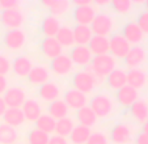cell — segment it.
I'll list each match as a JSON object with an SVG mask.
<instances>
[{
	"label": "cell",
	"instance_id": "cell-33",
	"mask_svg": "<svg viewBox=\"0 0 148 144\" xmlns=\"http://www.w3.org/2000/svg\"><path fill=\"white\" fill-rule=\"evenodd\" d=\"M90 134H92L90 128L77 125V126H75V128L72 130V132L68 136V139H70V141L72 144H87Z\"/></svg>",
	"mask_w": 148,
	"mask_h": 144
},
{
	"label": "cell",
	"instance_id": "cell-16",
	"mask_svg": "<svg viewBox=\"0 0 148 144\" xmlns=\"http://www.w3.org/2000/svg\"><path fill=\"white\" fill-rule=\"evenodd\" d=\"M29 84L33 86H41L43 84H46L47 81L51 80V72L50 68L45 64H34L33 69L30 71L28 79Z\"/></svg>",
	"mask_w": 148,
	"mask_h": 144
},
{
	"label": "cell",
	"instance_id": "cell-19",
	"mask_svg": "<svg viewBox=\"0 0 148 144\" xmlns=\"http://www.w3.org/2000/svg\"><path fill=\"white\" fill-rule=\"evenodd\" d=\"M39 51L43 58L51 62L63 54V47L59 45L55 38H43L39 43Z\"/></svg>",
	"mask_w": 148,
	"mask_h": 144
},
{
	"label": "cell",
	"instance_id": "cell-6",
	"mask_svg": "<svg viewBox=\"0 0 148 144\" xmlns=\"http://www.w3.org/2000/svg\"><path fill=\"white\" fill-rule=\"evenodd\" d=\"M28 42V36H26L24 29H16V30H7L3 36V45L8 51L12 53H18L24 50Z\"/></svg>",
	"mask_w": 148,
	"mask_h": 144
},
{
	"label": "cell",
	"instance_id": "cell-46",
	"mask_svg": "<svg viewBox=\"0 0 148 144\" xmlns=\"http://www.w3.org/2000/svg\"><path fill=\"white\" fill-rule=\"evenodd\" d=\"M89 4H92V1H90V0H73L72 3H71V5H73V7H83V5H89Z\"/></svg>",
	"mask_w": 148,
	"mask_h": 144
},
{
	"label": "cell",
	"instance_id": "cell-15",
	"mask_svg": "<svg viewBox=\"0 0 148 144\" xmlns=\"http://www.w3.org/2000/svg\"><path fill=\"white\" fill-rule=\"evenodd\" d=\"M121 34L131 46H139L144 39V34L142 33L135 20H130L126 22L121 29Z\"/></svg>",
	"mask_w": 148,
	"mask_h": 144
},
{
	"label": "cell",
	"instance_id": "cell-24",
	"mask_svg": "<svg viewBox=\"0 0 148 144\" xmlns=\"http://www.w3.org/2000/svg\"><path fill=\"white\" fill-rule=\"evenodd\" d=\"M60 26L62 22L58 17L47 14V16L43 17V20L41 22V32L45 36V38H55Z\"/></svg>",
	"mask_w": 148,
	"mask_h": 144
},
{
	"label": "cell",
	"instance_id": "cell-21",
	"mask_svg": "<svg viewBox=\"0 0 148 144\" xmlns=\"http://www.w3.org/2000/svg\"><path fill=\"white\" fill-rule=\"evenodd\" d=\"M105 81H106V85L110 91H113V92L119 91L121 88L127 85V71H126L125 68L117 67V68L105 79Z\"/></svg>",
	"mask_w": 148,
	"mask_h": 144
},
{
	"label": "cell",
	"instance_id": "cell-31",
	"mask_svg": "<svg viewBox=\"0 0 148 144\" xmlns=\"http://www.w3.org/2000/svg\"><path fill=\"white\" fill-rule=\"evenodd\" d=\"M55 39L59 42L63 50L64 49H72L75 46V38H73V30L70 25H62L59 32L56 33Z\"/></svg>",
	"mask_w": 148,
	"mask_h": 144
},
{
	"label": "cell",
	"instance_id": "cell-32",
	"mask_svg": "<svg viewBox=\"0 0 148 144\" xmlns=\"http://www.w3.org/2000/svg\"><path fill=\"white\" fill-rule=\"evenodd\" d=\"M68 111H70V109H68V106L66 105V102L62 98L49 104L47 106V114L51 118L55 119V121H59L62 118L68 117Z\"/></svg>",
	"mask_w": 148,
	"mask_h": 144
},
{
	"label": "cell",
	"instance_id": "cell-50",
	"mask_svg": "<svg viewBox=\"0 0 148 144\" xmlns=\"http://www.w3.org/2000/svg\"><path fill=\"white\" fill-rule=\"evenodd\" d=\"M144 7H145L144 11H147V12H148V0H145V1H144Z\"/></svg>",
	"mask_w": 148,
	"mask_h": 144
},
{
	"label": "cell",
	"instance_id": "cell-42",
	"mask_svg": "<svg viewBox=\"0 0 148 144\" xmlns=\"http://www.w3.org/2000/svg\"><path fill=\"white\" fill-rule=\"evenodd\" d=\"M0 5H1V11L21 8V3L18 0H0Z\"/></svg>",
	"mask_w": 148,
	"mask_h": 144
},
{
	"label": "cell",
	"instance_id": "cell-10",
	"mask_svg": "<svg viewBox=\"0 0 148 144\" xmlns=\"http://www.w3.org/2000/svg\"><path fill=\"white\" fill-rule=\"evenodd\" d=\"M3 100L5 102L7 108H14L21 109L25 101L28 100V94L26 89L23 88L21 85H12L8 86L5 93L3 94Z\"/></svg>",
	"mask_w": 148,
	"mask_h": 144
},
{
	"label": "cell",
	"instance_id": "cell-36",
	"mask_svg": "<svg viewBox=\"0 0 148 144\" xmlns=\"http://www.w3.org/2000/svg\"><path fill=\"white\" fill-rule=\"evenodd\" d=\"M18 132L16 128L0 123V144H16Z\"/></svg>",
	"mask_w": 148,
	"mask_h": 144
},
{
	"label": "cell",
	"instance_id": "cell-22",
	"mask_svg": "<svg viewBox=\"0 0 148 144\" xmlns=\"http://www.w3.org/2000/svg\"><path fill=\"white\" fill-rule=\"evenodd\" d=\"M148 84L147 72L143 68H132L127 71V85L140 91Z\"/></svg>",
	"mask_w": 148,
	"mask_h": 144
},
{
	"label": "cell",
	"instance_id": "cell-51",
	"mask_svg": "<svg viewBox=\"0 0 148 144\" xmlns=\"http://www.w3.org/2000/svg\"><path fill=\"white\" fill-rule=\"evenodd\" d=\"M0 13H1V5H0Z\"/></svg>",
	"mask_w": 148,
	"mask_h": 144
},
{
	"label": "cell",
	"instance_id": "cell-28",
	"mask_svg": "<svg viewBox=\"0 0 148 144\" xmlns=\"http://www.w3.org/2000/svg\"><path fill=\"white\" fill-rule=\"evenodd\" d=\"M130 115L132 117L135 122L145 123L148 121V102L145 100H138L134 105L130 108Z\"/></svg>",
	"mask_w": 148,
	"mask_h": 144
},
{
	"label": "cell",
	"instance_id": "cell-2",
	"mask_svg": "<svg viewBox=\"0 0 148 144\" xmlns=\"http://www.w3.org/2000/svg\"><path fill=\"white\" fill-rule=\"evenodd\" d=\"M101 84L102 83L93 75L89 67L75 72L72 76V88L84 94H87V96L92 93L96 89V86H100Z\"/></svg>",
	"mask_w": 148,
	"mask_h": 144
},
{
	"label": "cell",
	"instance_id": "cell-27",
	"mask_svg": "<svg viewBox=\"0 0 148 144\" xmlns=\"http://www.w3.org/2000/svg\"><path fill=\"white\" fill-rule=\"evenodd\" d=\"M88 47H89L90 53L93 54V56L109 54V37L93 36V38L88 43Z\"/></svg>",
	"mask_w": 148,
	"mask_h": 144
},
{
	"label": "cell",
	"instance_id": "cell-44",
	"mask_svg": "<svg viewBox=\"0 0 148 144\" xmlns=\"http://www.w3.org/2000/svg\"><path fill=\"white\" fill-rule=\"evenodd\" d=\"M7 89H8V80L5 76H0V97H3Z\"/></svg>",
	"mask_w": 148,
	"mask_h": 144
},
{
	"label": "cell",
	"instance_id": "cell-49",
	"mask_svg": "<svg viewBox=\"0 0 148 144\" xmlns=\"http://www.w3.org/2000/svg\"><path fill=\"white\" fill-rule=\"evenodd\" d=\"M142 132H144V134H147L148 135V121L145 123H143V131Z\"/></svg>",
	"mask_w": 148,
	"mask_h": 144
},
{
	"label": "cell",
	"instance_id": "cell-45",
	"mask_svg": "<svg viewBox=\"0 0 148 144\" xmlns=\"http://www.w3.org/2000/svg\"><path fill=\"white\" fill-rule=\"evenodd\" d=\"M135 144H148V135L144 132H140L135 138Z\"/></svg>",
	"mask_w": 148,
	"mask_h": 144
},
{
	"label": "cell",
	"instance_id": "cell-35",
	"mask_svg": "<svg viewBox=\"0 0 148 144\" xmlns=\"http://www.w3.org/2000/svg\"><path fill=\"white\" fill-rule=\"evenodd\" d=\"M34 125H36V128H38L39 131L50 135V134L55 132L56 121L54 118H51L49 114H42V115L37 119V122L34 123Z\"/></svg>",
	"mask_w": 148,
	"mask_h": 144
},
{
	"label": "cell",
	"instance_id": "cell-12",
	"mask_svg": "<svg viewBox=\"0 0 148 144\" xmlns=\"http://www.w3.org/2000/svg\"><path fill=\"white\" fill-rule=\"evenodd\" d=\"M68 56L71 58L72 63L75 66L80 67V68H87L89 67L90 62L93 59V54L90 53L88 46H79L75 45L72 49H70V54Z\"/></svg>",
	"mask_w": 148,
	"mask_h": 144
},
{
	"label": "cell",
	"instance_id": "cell-5",
	"mask_svg": "<svg viewBox=\"0 0 148 144\" xmlns=\"http://www.w3.org/2000/svg\"><path fill=\"white\" fill-rule=\"evenodd\" d=\"M0 22L7 30H16L23 29L26 22V14L21 8L7 9L0 13Z\"/></svg>",
	"mask_w": 148,
	"mask_h": 144
},
{
	"label": "cell",
	"instance_id": "cell-34",
	"mask_svg": "<svg viewBox=\"0 0 148 144\" xmlns=\"http://www.w3.org/2000/svg\"><path fill=\"white\" fill-rule=\"evenodd\" d=\"M75 128V122L73 119L70 117H66V118H62L59 121H56L55 125V135L58 136H63V138H68L72 132V130Z\"/></svg>",
	"mask_w": 148,
	"mask_h": 144
},
{
	"label": "cell",
	"instance_id": "cell-47",
	"mask_svg": "<svg viewBox=\"0 0 148 144\" xmlns=\"http://www.w3.org/2000/svg\"><path fill=\"white\" fill-rule=\"evenodd\" d=\"M7 105H5V102H4V100H3V97H0V118H3V115H4V113H5V110H7Z\"/></svg>",
	"mask_w": 148,
	"mask_h": 144
},
{
	"label": "cell",
	"instance_id": "cell-20",
	"mask_svg": "<svg viewBox=\"0 0 148 144\" xmlns=\"http://www.w3.org/2000/svg\"><path fill=\"white\" fill-rule=\"evenodd\" d=\"M147 60V51L143 46H131L127 56L125 58V64L129 69L140 68Z\"/></svg>",
	"mask_w": 148,
	"mask_h": 144
},
{
	"label": "cell",
	"instance_id": "cell-39",
	"mask_svg": "<svg viewBox=\"0 0 148 144\" xmlns=\"http://www.w3.org/2000/svg\"><path fill=\"white\" fill-rule=\"evenodd\" d=\"M12 71V60L5 54H0V76H5Z\"/></svg>",
	"mask_w": 148,
	"mask_h": 144
},
{
	"label": "cell",
	"instance_id": "cell-40",
	"mask_svg": "<svg viewBox=\"0 0 148 144\" xmlns=\"http://www.w3.org/2000/svg\"><path fill=\"white\" fill-rule=\"evenodd\" d=\"M136 24L140 28L142 33L144 36H148V12L147 11H142L136 17Z\"/></svg>",
	"mask_w": 148,
	"mask_h": 144
},
{
	"label": "cell",
	"instance_id": "cell-30",
	"mask_svg": "<svg viewBox=\"0 0 148 144\" xmlns=\"http://www.w3.org/2000/svg\"><path fill=\"white\" fill-rule=\"evenodd\" d=\"M73 30V38H75V45L79 46H88L90 39L93 38V32L90 26L87 25H75L72 28Z\"/></svg>",
	"mask_w": 148,
	"mask_h": 144
},
{
	"label": "cell",
	"instance_id": "cell-26",
	"mask_svg": "<svg viewBox=\"0 0 148 144\" xmlns=\"http://www.w3.org/2000/svg\"><path fill=\"white\" fill-rule=\"evenodd\" d=\"M25 117L23 114L21 109H14V108H8L3 115V123L7 126H11L13 128H17L20 126H23L25 123Z\"/></svg>",
	"mask_w": 148,
	"mask_h": 144
},
{
	"label": "cell",
	"instance_id": "cell-1",
	"mask_svg": "<svg viewBox=\"0 0 148 144\" xmlns=\"http://www.w3.org/2000/svg\"><path fill=\"white\" fill-rule=\"evenodd\" d=\"M88 106L92 109L98 119H108L115 113L117 102L109 93L102 92V93L95 94L89 100Z\"/></svg>",
	"mask_w": 148,
	"mask_h": 144
},
{
	"label": "cell",
	"instance_id": "cell-48",
	"mask_svg": "<svg viewBox=\"0 0 148 144\" xmlns=\"http://www.w3.org/2000/svg\"><path fill=\"white\" fill-rule=\"evenodd\" d=\"M110 5V1L109 0H96L95 1V7L97 8V7H108Z\"/></svg>",
	"mask_w": 148,
	"mask_h": 144
},
{
	"label": "cell",
	"instance_id": "cell-7",
	"mask_svg": "<svg viewBox=\"0 0 148 144\" xmlns=\"http://www.w3.org/2000/svg\"><path fill=\"white\" fill-rule=\"evenodd\" d=\"M134 126L127 122H119L110 130L109 138L113 144H130L134 138Z\"/></svg>",
	"mask_w": 148,
	"mask_h": 144
},
{
	"label": "cell",
	"instance_id": "cell-37",
	"mask_svg": "<svg viewBox=\"0 0 148 144\" xmlns=\"http://www.w3.org/2000/svg\"><path fill=\"white\" fill-rule=\"evenodd\" d=\"M110 7L114 11V13L119 14V16H126L132 11L134 4L131 0H112Z\"/></svg>",
	"mask_w": 148,
	"mask_h": 144
},
{
	"label": "cell",
	"instance_id": "cell-25",
	"mask_svg": "<svg viewBox=\"0 0 148 144\" xmlns=\"http://www.w3.org/2000/svg\"><path fill=\"white\" fill-rule=\"evenodd\" d=\"M41 4L50 11L51 16H55L58 19L60 16H64L71 9V3L68 0H43Z\"/></svg>",
	"mask_w": 148,
	"mask_h": 144
},
{
	"label": "cell",
	"instance_id": "cell-29",
	"mask_svg": "<svg viewBox=\"0 0 148 144\" xmlns=\"http://www.w3.org/2000/svg\"><path fill=\"white\" fill-rule=\"evenodd\" d=\"M76 121L80 126H84V127L92 128L93 126H96L98 118L96 117V114L93 113V110L89 108V106H84L80 110L76 111Z\"/></svg>",
	"mask_w": 148,
	"mask_h": 144
},
{
	"label": "cell",
	"instance_id": "cell-41",
	"mask_svg": "<svg viewBox=\"0 0 148 144\" xmlns=\"http://www.w3.org/2000/svg\"><path fill=\"white\" fill-rule=\"evenodd\" d=\"M87 144H108V136L101 131H95L90 134Z\"/></svg>",
	"mask_w": 148,
	"mask_h": 144
},
{
	"label": "cell",
	"instance_id": "cell-8",
	"mask_svg": "<svg viewBox=\"0 0 148 144\" xmlns=\"http://www.w3.org/2000/svg\"><path fill=\"white\" fill-rule=\"evenodd\" d=\"M130 50H131V45L123 38L121 33H113L109 37V54L114 59L125 60Z\"/></svg>",
	"mask_w": 148,
	"mask_h": 144
},
{
	"label": "cell",
	"instance_id": "cell-38",
	"mask_svg": "<svg viewBox=\"0 0 148 144\" xmlns=\"http://www.w3.org/2000/svg\"><path fill=\"white\" fill-rule=\"evenodd\" d=\"M28 144H49L50 135L39 131L38 128H32L28 132Z\"/></svg>",
	"mask_w": 148,
	"mask_h": 144
},
{
	"label": "cell",
	"instance_id": "cell-23",
	"mask_svg": "<svg viewBox=\"0 0 148 144\" xmlns=\"http://www.w3.org/2000/svg\"><path fill=\"white\" fill-rule=\"evenodd\" d=\"M21 110H23V114L25 117V121H28L30 123H36L37 119L43 114L41 104L34 98H28L25 101V104L23 105Z\"/></svg>",
	"mask_w": 148,
	"mask_h": 144
},
{
	"label": "cell",
	"instance_id": "cell-9",
	"mask_svg": "<svg viewBox=\"0 0 148 144\" xmlns=\"http://www.w3.org/2000/svg\"><path fill=\"white\" fill-rule=\"evenodd\" d=\"M50 72L56 77H67L75 71V64L72 63L68 54H62L58 58L50 62Z\"/></svg>",
	"mask_w": 148,
	"mask_h": 144
},
{
	"label": "cell",
	"instance_id": "cell-11",
	"mask_svg": "<svg viewBox=\"0 0 148 144\" xmlns=\"http://www.w3.org/2000/svg\"><path fill=\"white\" fill-rule=\"evenodd\" d=\"M34 67V62L26 54H21L17 55L16 58L12 60V72L13 75L18 79H28L30 71Z\"/></svg>",
	"mask_w": 148,
	"mask_h": 144
},
{
	"label": "cell",
	"instance_id": "cell-13",
	"mask_svg": "<svg viewBox=\"0 0 148 144\" xmlns=\"http://www.w3.org/2000/svg\"><path fill=\"white\" fill-rule=\"evenodd\" d=\"M96 14H97V8L93 4L83 7H73L72 11V19L76 22V25H87L90 26L93 22Z\"/></svg>",
	"mask_w": 148,
	"mask_h": 144
},
{
	"label": "cell",
	"instance_id": "cell-14",
	"mask_svg": "<svg viewBox=\"0 0 148 144\" xmlns=\"http://www.w3.org/2000/svg\"><path fill=\"white\" fill-rule=\"evenodd\" d=\"M62 100L66 102V105L68 106V109L71 110H80L81 108L87 106L89 104V98H88L87 94L81 93V92L76 91V89L71 88V89H67L63 94V98Z\"/></svg>",
	"mask_w": 148,
	"mask_h": 144
},
{
	"label": "cell",
	"instance_id": "cell-4",
	"mask_svg": "<svg viewBox=\"0 0 148 144\" xmlns=\"http://www.w3.org/2000/svg\"><path fill=\"white\" fill-rule=\"evenodd\" d=\"M115 25H117V21L112 14L106 12H100L96 14L93 22L90 24V29L93 32V36L110 37L114 32Z\"/></svg>",
	"mask_w": 148,
	"mask_h": 144
},
{
	"label": "cell",
	"instance_id": "cell-3",
	"mask_svg": "<svg viewBox=\"0 0 148 144\" xmlns=\"http://www.w3.org/2000/svg\"><path fill=\"white\" fill-rule=\"evenodd\" d=\"M115 68H117V59H114L110 54L93 56L92 62H90V64H89V69L92 71V73L101 83H103L105 79H106Z\"/></svg>",
	"mask_w": 148,
	"mask_h": 144
},
{
	"label": "cell",
	"instance_id": "cell-18",
	"mask_svg": "<svg viewBox=\"0 0 148 144\" xmlns=\"http://www.w3.org/2000/svg\"><path fill=\"white\" fill-rule=\"evenodd\" d=\"M62 96V88L59 85V83L54 80H50L47 81L46 84L41 85L38 88V97L41 98L42 101L45 102H54V101L59 100Z\"/></svg>",
	"mask_w": 148,
	"mask_h": 144
},
{
	"label": "cell",
	"instance_id": "cell-43",
	"mask_svg": "<svg viewBox=\"0 0 148 144\" xmlns=\"http://www.w3.org/2000/svg\"><path fill=\"white\" fill-rule=\"evenodd\" d=\"M49 144H70V140H68L67 138L58 136L54 134V135L50 136V139H49Z\"/></svg>",
	"mask_w": 148,
	"mask_h": 144
},
{
	"label": "cell",
	"instance_id": "cell-17",
	"mask_svg": "<svg viewBox=\"0 0 148 144\" xmlns=\"http://www.w3.org/2000/svg\"><path fill=\"white\" fill-rule=\"evenodd\" d=\"M139 91L131 88L130 85H126L123 88H121L119 91L115 92V102H118V105H121L122 108L130 109L138 100H139Z\"/></svg>",
	"mask_w": 148,
	"mask_h": 144
}]
</instances>
